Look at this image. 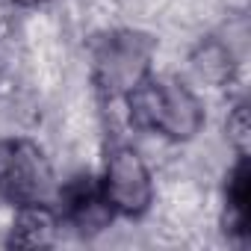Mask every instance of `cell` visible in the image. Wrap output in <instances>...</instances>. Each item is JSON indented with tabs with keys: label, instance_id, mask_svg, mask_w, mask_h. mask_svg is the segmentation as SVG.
<instances>
[{
	"label": "cell",
	"instance_id": "3",
	"mask_svg": "<svg viewBox=\"0 0 251 251\" xmlns=\"http://www.w3.org/2000/svg\"><path fill=\"white\" fill-rule=\"evenodd\" d=\"M0 198L12 207L56 198V177L45 148L27 136L0 139Z\"/></svg>",
	"mask_w": 251,
	"mask_h": 251
},
{
	"label": "cell",
	"instance_id": "2",
	"mask_svg": "<svg viewBox=\"0 0 251 251\" xmlns=\"http://www.w3.org/2000/svg\"><path fill=\"white\" fill-rule=\"evenodd\" d=\"M157 39L145 30H109L89 48V77L100 100H124L154 68Z\"/></svg>",
	"mask_w": 251,
	"mask_h": 251
},
{
	"label": "cell",
	"instance_id": "7",
	"mask_svg": "<svg viewBox=\"0 0 251 251\" xmlns=\"http://www.w3.org/2000/svg\"><path fill=\"white\" fill-rule=\"evenodd\" d=\"M59 230H62V219L53 201L15 207V219L6 233V245L9 248H48L56 242Z\"/></svg>",
	"mask_w": 251,
	"mask_h": 251
},
{
	"label": "cell",
	"instance_id": "6",
	"mask_svg": "<svg viewBox=\"0 0 251 251\" xmlns=\"http://www.w3.org/2000/svg\"><path fill=\"white\" fill-rule=\"evenodd\" d=\"M248 201H251L248 157H236V163L225 175V189H222V233L236 245H242L248 236Z\"/></svg>",
	"mask_w": 251,
	"mask_h": 251
},
{
	"label": "cell",
	"instance_id": "1",
	"mask_svg": "<svg viewBox=\"0 0 251 251\" xmlns=\"http://www.w3.org/2000/svg\"><path fill=\"white\" fill-rule=\"evenodd\" d=\"M127 118L136 130L157 133L169 142H192L207 124L201 98L177 77L148 74L127 98Z\"/></svg>",
	"mask_w": 251,
	"mask_h": 251
},
{
	"label": "cell",
	"instance_id": "8",
	"mask_svg": "<svg viewBox=\"0 0 251 251\" xmlns=\"http://www.w3.org/2000/svg\"><path fill=\"white\" fill-rule=\"evenodd\" d=\"M189 65L195 71V77L207 86H230L236 77V56L230 50V45H225L222 39H201L192 53H189Z\"/></svg>",
	"mask_w": 251,
	"mask_h": 251
},
{
	"label": "cell",
	"instance_id": "9",
	"mask_svg": "<svg viewBox=\"0 0 251 251\" xmlns=\"http://www.w3.org/2000/svg\"><path fill=\"white\" fill-rule=\"evenodd\" d=\"M225 139L227 145L236 151V157H248V145H251V121H248V103L236 100L230 106V112L225 115Z\"/></svg>",
	"mask_w": 251,
	"mask_h": 251
},
{
	"label": "cell",
	"instance_id": "5",
	"mask_svg": "<svg viewBox=\"0 0 251 251\" xmlns=\"http://www.w3.org/2000/svg\"><path fill=\"white\" fill-rule=\"evenodd\" d=\"M53 204L59 210L62 227L74 230L80 239H95L118 219L100 186V177H95L92 172H80L56 186Z\"/></svg>",
	"mask_w": 251,
	"mask_h": 251
},
{
	"label": "cell",
	"instance_id": "4",
	"mask_svg": "<svg viewBox=\"0 0 251 251\" xmlns=\"http://www.w3.org/2000/svg\"><path fill=\"white\" fill-rule=\"evenodd\" d=\"M100 186L121 219H142L154 207V175L133 145L115 142L106 148Z\"/></svg>",
	"mask_w": 251,
	"mask_h": 251
},
{
	"label": "cell",
	"instance_id": "10",
	"mask_svg": "<svg viewBox=\"0 0 251 251\" xmlns=\"http://www.w3.org/2000/svg\"><path fill=\"white\" fill-rule=\"evenodd\" d=\"M12 3H18V6H45L50 0H12Z\"/></svg>",
	"mask_w": 251,
	"mask_h": 251
}]
</instances>
